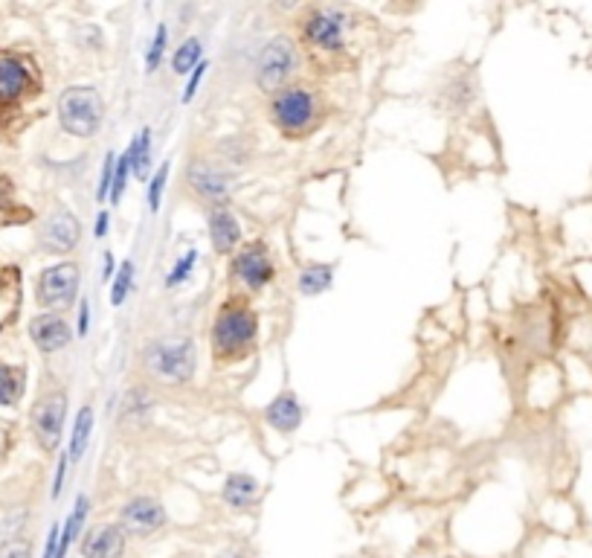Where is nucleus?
I'll list each match as a JSON object with an SVG mask.
<instances>
[{
	"label": "nucleus",
	"instance_id": "a878e982",
	"mask_svg": "<svg viewBox=\"0 0 592 558\" xmlns=\"http://www.w3.org/2000/svg\"><path fill=\"white\" fill-rule=\"evenodd\" d=\"M201 61H204V41L197 36H189L180 47H174V53H172V73L174 76H189Z\"/></svg>",
	"mask_w": 592,
	"mask_h": 558
},
{
	"label": "nucleus",
	"instance_id": "f704fd0d",
	"mask_svg": "<svg viewBox=\"0 0 592 558\" xmlns=\"http://www.w3.org/2000/svg\"><path fill=\"white\" fill-rule=\"evenodd\" d=\"M0 558H32V541L18 535V538H0Z\"/></svg>",
	"mask_w": 592,
	"mask_h": 558
},
{
	"label": "nucleus",
	"instance_id": "e433bc0d",
	"mask_svg": "<svg viewBox=\"0 0 592 558\" xmlns=\"http://www.w3.org/2000/svg\"><path fill=\"white\" fill-rule=\"evenodd\" d=\"M68 472H70V457H68V451H61L59 454V465H56V477H52V489H50L52 500L61 497V489H64V480H68Z\"/></svg>",
	"mask_w": 592,
	"mask_h": 558
},
{
	"label": "nucleus",
	"instance_id": "423d86ee",
	"mask_svg": "<svg viewBox=\"0 0 592 558\" xmlns=\"http://www.w3.org/2000/svg\"><path fill=\"white\" fill-rule=\"evenodd\" d=\"M105 123V100L91 85H70L59 96V125L76 140H91Z\"/></svg>",
	"mask_w": 592,
	"mask_h": 558
},
{
	"label": "nucleus",
	"instance_id": "7ed1b4c3",
	"mask_svg": "<svg viewBox=\"0 0 592 558\" xmlns=\"http://www.w3.org/2000/svg\"><path fill=\"white\" fill-rule=\"evenodd\" d=\"M268 117H270V125L276 128L284 140H302L320 128L323 100L314 87L296 82L270 96Z\"/></svg>",
	"mask_w": 592,
	"mask_h": 558
},
{
	"label": "nucleus",
	"instance_id": "aec40b11",
	"mask_svg": "<svg viewBox=\"0 0 592 558\" xmlns=\"http://www.w3.org/2000/svg\"><path fill=\"white\" fill-rule=\"evenodd\" d=\"M87 512H91V497H87L84 491H82V495L76 497V503H73V512H70L68 521H64V527H61L56 558H68L70 550H73V544H79V541H82L84 523H87Z\"/></svg>",
	"mask_w": 592,
	"mask_h": 558
},
{
	"label": "nucleus",
	"instance_id": "c756f323",
	"mask_svg": "<svg viewBox=\"0 0 592 558\" xmlns=\"http://www.w3.org/2000/svg\"><path fill=\"white\" fill-rule=\"evenodd\" d=\"M166 47H169V27L160 20L157 29H155V38H151L148 50H146V73L148 76L160 70L163 56H166Z\"/></svg>",
	"mask_w": 592,
	"mask_h": 558
},
{
	"label": "nucleus",
	"instance_id": "ddd939ff",
	"mask_svg": "<svg viewBox=\"0 0 592 558\" xmlns=\"http://www.w3.org/2000/svg\"><path fill=\"white\" fill-rule=\"evenodd\" d=\"M79 242H82V222L68 206H56V210L44 215V222L38 227V247L44 254L68 256L79 247Z\"/></svg>",
	"mask_w": 592,
	"mask_h": 558
},
{
	"label": "nucleus",
	"instance_id": "72a5a7b5",
	"mask_svg": "<svg viewBox=\"0 0 592 558\" xmlns=\"http://www.w3.org/2000/svg\"><path fill=\"white\" fill-rule=\"evenodd\" d=\"M114 169H116V155H114V151H108L105 160H102V172H99V186H96V201L99 204L108 201V195H111Z\"/></svg>",
	"mask_w": 592,
	"mask_h": 558
},
{
	"label": "nucleus",
	"instance_id": "4be33fe9",
	"mask_svg": "<svg viewBox=\"0 0 592 558\" xmlns=\"http://www.w3.org/2000/svg\"><path fill=\"white\" fill-rule=\"evenodd\" d=\"M32 218V210L15 198V183L9 174L0 172V227L6 224H27Z\"/></svg>",
	"mask_w": 592,
	"mask_h": 558
},
{
	"label": "nucleus",
	"instance_id": "0eeeda50",
	"mask_svg": "<svg viewBox=\"0 0 592 558\" xmlns=\"http://www.w3.org/2000/svg\"><path fill=\"white\" fill-rule=\"evenodd\" d=\"M229 279L238 294H259L276 279V259L265 239H250L229 256Z\"/></svg>",
	"mask_w": 592,
	"mask_h": 558
},
{
	"label": "nucleus",
	"instance_id": "473e14b6",
	"mask_svg": "<svg viewBox=\"0 0 592 558\" xmlns=\"http://www.w3.org/2000/svg\"><path fill=\"white\" fill-rule=\"evenodd\" d=\"M151 410V396L148 390H131L125 396V410H123V419H146Z\"/></svg>",
	"mask_w": 592,
	"mask_h": 558
},
{
	"label": "nucleus",
	"instance_id": "37998d69",
	"mask_svg": "<svg viewBox=\"0 0 592 558\" xmlns=\"http://www.w3.org/2000/svg\"><path fill=\"white\" fill-rule=\"evenodd\" d=\"M215 558H253V555H250L247 546H238V544H233V546H224V550L218 553Z\"/></svg>",
	"mask_w": 592,
	"mask_h": 558
},
{
	"label": "nucleus",
	"instance_id": "79ce46f5",
	"mask_svg": "<svg viewBox=\"0 0 592 558\" xmlns=\"http://www.w3.org/2000/svg\"><path fill=\"white\" fill-rule=\"evenodd\" d=\"M114 277H116V256L111 254V250H108L105 259H102V282H108V286H111Z\"/></svg>",
	"mask_w": 592,
	"mask_h": 558
},
{
	"label": "nucleus",
	"instance_id": "20e7f679",
	"mask_svg": "<svg viewBox=\"0 0 592 558\" xmlns=\"http://www.w3.org/2000/svg\"><path fill=\"white\" fill-rule=\"evenodd\" d=\"M140 364L160 384H186L197 369V344L192 337H157L142 346Z\"/></svg>",
	"mask_w": 592,
	"mask_h": 558
},
{
	"label": "nucleus",
	"instance_id": "9d476101",
	"mask_svg": "<svg viewBox=\"0 0 592 558\" xmlns=\"http://www.w3.org/2000/svg\"><path fill=\"white\" fill-rule=\"evenodd\" d=\"M41 91V76L36 61L24 53L0 47V111L32 100Z\"/></svg>",
	"mask_w": 592,
	"mask_h": 558
},
{
	"label": "nucleus",
	"instance_id": "2f4dec72",
	"mask_svg": "<svg viewBox=\"0 0 592 558\" xmlns=\"http://www.w3.org/2000/svg\"><path fill=\"white\" fill-rule=\"evenodd\" d=\"M131 158L128 151H123V155H116V169H114V183H111V206H119V201H123L125 195V186H128V178H131Z\"/></svg>",
	"mask_w": 592,
	"mask_h": 558
},
{
	"label": "nucleus",
	"instance_id": "4468645a",
	"mask_svg": "<svg viewBox=\"0 0 592 558\" xmlns=\"http://www.w3.org/2000/svg\"><path fill=\"white\" fill-rule=\"evenodd\" d=\"M29 332V341L36 344L38 352L44 355H52V352H61V349H68L76 329L68 323V317L64 314H56V311H41L29 320L27 326Z\"/></svg>",
	"mask_w": 592,
	"mask_h": 558
},
{
	"label": "nucleus",
	"instance_id": "c85d7f7f",
	"mask_svg": "<svg viewBox=\"0 0 592 558\" xmlns=\"http://www.w3.org/2000/svg\"><path fill=\"white\" fill-rule=\"evenodd\" d=\"M169 172H172V160H163L160 169L148 178V192H146V201H148V210L151 213H160L163 206V192H166V183H169Z\"/></svg>",
	"mask_w": 592,
	"mask_h": 558
},
{
	"label": "nucleus",
	"instance_id": "1a4fd4ad",
	"mask_svg": "<svg viewBox=\"0 0 592 558\" xmlns=\"http://www.w3.org/2000/svg\"><path fill=\"white\" fill-rule=\"evenodd\" d=\"M82 291V268L76 262L64 259L56 265H47L36 277V303L44 311H68L79 300Z\"/></svg>",
	"mask_w": 592,
	"mask_h": 558
},
{
	"label": "nucleus",
	"instance_id": "7c9ffc66",
	"mask_svg": "<svg viewBox=\"0 0 592 558\" xmlns=\"http://www.w3.org/2000/svg\"><path fill=\"white\" fill-rule=\"evenodd\" d=\"M197 256H201V254H197V247H189L186 254L178 256V262H174L172 271H169V277H166V288H169V291L183 286V282L192 277V271L197 268Z\"/></svg>",
	"mask_w": 592,
	"mask_h": 558
},
{
	"label": "nucleus",
	"instance_id": "412c9836",
	"mask_svg": "<svg viewBox=\"0 0 592 558\" xmlns=\"http://www.w3.org/2000/svg\"><path fill=\"white\" fill-rule=\"evenodd\" d=\"M27 392V369L0 360V408H18Z\"/></svg>",
	"mask_w": 592,
	"mask_h": 558
},
{
	"label": "nucleus",
	"instance_id": "cd10ccee",
	"mask_svg": "<svg viewBox=\"0 0 592 558\" xmlns=\"http://www.w3.org/2000/svg\"><path fill=\"white\" fill-rule=\"evenodd\" d=\"M131 291H134V259H125L111 279V305H123Z\"/></svg>",
	"mask_w": 592,
	"mask_h": 558
},
{
	"label": "nucleus",
	"instance_id": "6ab92c4d",
	"mask_svg": "<svg viewBox=\"0 0 592 558\" xmlns=\"http://www.w3.org/2000/svg\"><path fill=\"white\" fill-rule=\"evenodd\" d=\"M302 416H305L302 404H300V399H296V392H291V390L279 392V396L265 408V422L279 433H293L302 425Z\"/></svg>",
	"mask_w": 592,
	"mask_h": 558
},
{
	"label": "nucleus",
	"instance_id": "9b49d317",
	"mask_svg": "<svg viewBox=\"0 0 592 558\" xmlns=\"http://www.w3.org/2000/svg\"><path fill=\"white\" fill-rule=\"evenodd\" d=\"M186 186L201 204L210 206H227L229 195H233V174L227 166H221V160H206V158H195L186 166Z\"/></svg>",
	"mask_w": 592,
	"mask_h": 558
},
{
	"label": "nucleus",
	"instance_id": "6e6552de",
	"mask_svg": "<svg viewBox=\"0 0 592 558\" xmlns=\"http://www.w3.org/2000/svg\"><path fill=\"white\" fill-rule=\"evenodd\" d=\"M68 419V390L61 384H44L29 408V431L44 454H56Z\"/></svg>",
	"mask_w": 592,
	"mask_h": 558
},
{
	"label": "nucleus",
	"instance_id": "f3484780",
	"mask_svg": "<svg viewBox=\"0 0 592 558\" xmlns=\"http://www.w3.org/2000/svg\"><path fill=\"white\" fill-rule=\"evenodd\" d=\"M261 483L247 472H233L224 477V486H221V500L227 503L229 509L238 512V515H247V512H253L261 500Z\"/></svg>",
	"mask_w": 592,
	"mask_h": 558
},
{
	"label": "nucleus",
	"instance_id": "4c0bfd02",
	"mask_svg": "<svg viewBox=\"0 0 592 558\" xmlns=\"http://www.w3.org/2000/svg\"><path fill=\"white\" fill-rule=\"evenodd\" d=\"M91 332V300H79V317H76V335L87 337Z\"/></svg>",
	"mask_w": 592,
	"mask_h": 558
},
{
	"label": "nucleus",
	"instance_id": "39448f33",
	"mask_svg": "<svg viewBox=\"0 0 592 558\" xmlns=\"http://www.w3.org/2000/svg\"><path fill=\"white\" fill-rule=\"evenodd\" d=\"M302 47L291 36H273L256 56V87L265 96H273L284 87L296 85V76L302 70Z\"/></svg>",
	"mask_w": 592,
	"mask_h": 558
},
{
	"label": "nucleus",
	"instance_id": "bb28decb",
	"mask_svg": "<svg viewBox=\"0 0 592 558\" xmlns=\"http://www.w3.org/2000/svg\"><path fill=\"white\" fill-rule=\"evenodd\" d=\"M444 102L453 108V111H465V108L476 100V82H474V76H468V73H462V76H456V79H451L444 85Z\"/></svg>",
	"mask_w": 592,
	"mask_h": 558
},
{
	"label": "nucleus",
	"instance_id": "2eb2a0df",
	"mask_svg": "<svg viewBox=\"0 0 592 558\" xmlns=\"http://www.w3.org/2000/svg\"><path fill=\"white\" fill-rule=\"evenodd\" d=\"M206 233L218 256H233L244 245V227L229 206H210L206 210Z\"/></svg>",
	"mask_w": 592,
	"mask_h": 558
},
{
	"label": "nucleus",
	"instance_id": "f257e3e1",
	"mask_svg": "<svg viewBox=\"0 0 592 558\" xmlns=\"http://www.w3.org/2000/svg\"><path fill=\"white\" fill-rule=\"evenodd\" d=\"M261 320L253 303L244 294H229L212 314L210 323V355L218 367H233L256 352Z\"/></svg>",
	"mask_w": 592,
	"mask_h": 558
},
{
	"label": "nucleus",
	"instance_id": "a211bd4d",
	"mask_svg": "<svg viewBox=\"0 0 592 558\" xmlns=\"http://www.w3.org/2000/svg\"><path fill=\"white\" fill-rule=\"evenodd\" d=\"M20 300H24V288H20V271L9 262H0V332L9 329L18 314Z\"/></svg>",
	"mask_w": 592,
	"mask_h": 558
},
{
	"label": "nucleus",
	"instance_id": "c9c22d12",
	"mask_svg": "<svg viewBox=\"0 0 592 558\" xmlns=\"http://www.w3.org/2000/svg\"><path fill=\"white\" fill-rule=\"evenodd\" d=\"M206 70H210V61H201L197 64V68L189 73V79H186V87H183V96H180V102L183 105H189L192 100H195V93H197V87L204 85V76H206Z\"/></svg>",
	"mask_w": 592,
	"mask_h": 558
},
{
	"label": "nucleus",
	"instance_id": "58836bf2",
	"mask_svg": "<svg viewBox=\"0 0 592 558\" xmlns=\"http://www.w3.org/2000/svg\"><path fill=\"white\" fill-rule=\"evenodd\" d=\"M12 442H15V428L6 422H0V463L9 457V451H12Z\"/></svg>",
	"mask_w": 592,
	"mask_h": 558
},
{
	"label": "nucleus",
	"instance_id": "f8f14e48",
	"mask_svg": "<svg viewBox=\"0 0 592 558\" xmlns=\"http://www.w3.org/2000/svg\"><path fill=\"white\" fill-rule=\"evenodd\" d=\"M116 523L134 538H151L169 527V512L155 495H134L119 506Z\"/></svg>",
	"mask_w": 592,
	"mask_h": 558
},
{
	"label": "nucleus",
	"instance_id": "f03ea898",
	"mask_svg": "<svg viewBox=\"0 0 592 558\" xmlns=\"http://www.w3.org/2000/svg\"><path fill=\"white\" fill-rule=\"evenodd\" d=\"M348 12L340 6H305L296 18V44L320 59H343L348 50Z\"/></svg>",
	"mask_w": 592,
	"mask_h": 558
},
{
	"label": "nucleus",
	"instance_id": "b1692460",
	"mask_svg": "<svg viewBox=\"0 0 592 558\" xmlns=\"http://www.w3.org/2000/svg\"><path fill=\"white\" fill-rule=\"evenodd\" d=\"M128 158H131V172L140 181H148L151 172V125H142L140 134L128 143Z\"/></svg>",
	"mask_w": 592,
	"mask_h": 558
},
{
	"label": "nucleus",
	"instance_id": "5701e85b",
	"mask_svg": "<svg viewBox=\"0 0 592 558\" xmlns=\"http://www.w3.org/2000/svg\"><path fill=\"white\" fill-rule=\"evenodd\" d=\"M332 286H334V265L314 262V265H305L300 271V277H296V288H300L302 297H320Z\"/></svg>",
	"mask_w": 592,
	"mask_h": 558
},
{
	"label": "nucleus",
	"instance_id": "393cba45",
	"mask_svg": "<svg viewBox=\"0 0 592 558\" xmlns=\"http://www.w3.org/2000/svg\"><path fill=\"white\" fill-rule=\"evenodd\" d=\"M91 433H93V408H84L76 413V422H73V431H70V442H68V457L70 463H79L87 451V442H91Z\"/></svg>",
	"mask_w": 592,
	"mask_h": 558
},
{
	"label": "nucleus",
	"instance_id": "a19ab883",
	"mask_svg": "<svg viewBox=\"0 0 592 558\" xmlns=\"http://www.w3.org/2000/svg\"><path fill=\"white\" fill-rule=\"evenodd\" d=\"M108 230H111V213L99 210V213H96V222H93V236H96V239H105Z\"/></svg>",
	"mask_w": 592,
	"mask_h": 558
},
{
	"label": "nucleus",
	"instance_id": "ea45409f",
	"mask_svg": "<svg viewBox=\"0 0 592 558\" xmlns=\"http://www.w3.org/2000/svg\"><path fill=\"white\" fill-rule=\"evenodd\" d=\"M59 535H61V523H52L50 532H47V541H44L41 558H56V553H59Z\"/></svg>",
	"mask_w": 592,
	"mask_h": 558
},
{
	"label": "nucleus",
	"instance_id": "dca6fc26",
	"mask_svg": "<svg viewBox=\"0 0 592 558\" xmlns=\"http://www.w3.org/2000/svg\"><path fill=\"white\" fill-rule=\"evenodd\" d=\"M128 550V532L114 521H105L99 527L87 530L79 541L82 558H125Z\"/></svg>",
	"mask_w": 592,
	"mask_h": 558
}]
</instances>
